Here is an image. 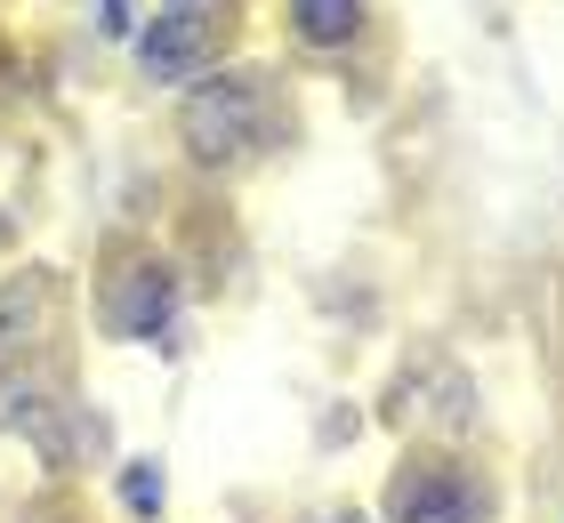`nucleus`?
I'll use <instances>...</instances> for the list:
<instances>
[{
    "label": "nucleus",
    "mask_w": 564,
    "mask_h": 523,
    "mask_svg": "<svg viewBox=\"0 0 564 523\" xmlns=\"http://www.w3.org/2000/svg\"><path fill=\"white\" fill-rule=\"evenodd\" d=\"M0 435H33L41 467H73V403L57 395V379L41 371H9L0 379Z\"/></svg>",
    "instance_id": "2"
},
{
    "label": "nucleus",
    "mask_w": 564,
    "mask_h": 523,
    "mask_svg": "<svg viewBox=\"0 0 564 523\" xmlns=\"http://www.w3.org/2000/svg\"><path fill=\"white\" fill-rule=\"evenodd\" d=\"M170 9H194V0H170Z\"/></svg>",
    "instance_id": "10"
},
{
    "label": "nucleus",
    "mask_w": 564,
    "mask_h": 523,
    "mask_svg": "<svg viewBox=\"0 0 564 523\" xmlns=\"http://www.w3.org/2000/svg\"><path fill=\"white\" fill-rule=\"evenodd\" d=\"M364 24V0H291V33L306 48H347Z\"/></svg>",
    "instance_id": "6"
},
{
    "label": "nucleus",
    "mask_w": 564,
    "mask_h": 523,
    "mask_svg": "<svg viewBox=\"0 0 564 523\" xmlns=\"http://www.w3.org/2000/svg\"><path fill=\"white\" fill-rule=\"evenodd\" d=\"M162 500H170V476H162V467H153V459H130V467H121V508H130V515H162Z\"/></svg>",
    "instance_id": "8"
},
{
    "label": "nucleus",
    "mask_w": 564,
    "mask_h": 523,
    "mask_svg": "<svg viewBox=\"0 0 564 523\" xmlns=\"http://www.w3.org/2000/svg\"><path fill=\"white\" fill-rule=\"evenodd\" d=\"M274 129H282V97H274L267 73H218V81H202L177 105V138L210 170L250 162L259 145H274Z\"/></svg>",
    "instance_id": "1"
},
{
    "label": "nucleus",
    "mask_w": 564,
    "mask_h": 523,
    "mask_svg": "<svg viewBox=\"0 0 564 523\" xmlns=\"http://www.w3.org/2000/svg\"><path fill=\"white\" fill-rule=\"evenodd\" d=\"M41 314H48V282H0V355H24L33 347V330H41Z\"/></svg>",
    "instance_id": "7"
},
{
    "label": "nucleus",
    "mask_w": 564,
    "mask_h": 523,
    "mask_svg": "<svg viewBox=\"0 0 564 523\" xmlns=\"http://www.w3.org/2000/svg\"><path fill=\"white\" fill-rule=\"evenodd\" d=\"M170 314H177V274L162 266V258H130L113 282H106V330L113 338H162L170 330Z\"/></svg>",
    "instance_id": "3"
},
{
    "label": "nucleus",
    "mask_w": 564,
    "mask_h": 523,
    "mask_svg": "<svg viewBox=\"0 0 564 523\" xmlns=\"http://www.w3.org/2000/svg\"><path fill=\"white\" fill-rule=\"evenodd\" d=\"M218 17H202V9H170V17H153V33L138 41V65H145V81H194L202 65H218Z\"/></svg>",
    "instance_id": "4"
},
{
    "label": "nucleus",
    "mask_w": 564,
    "mask_h": 523,
    "mask_svg": "<svg viewBox=\"0 0 564 523\" xmlns=\"http://www.w3.org/2000/svg\"><path fill=\"white\" fill-rule=\"evenodd\" d=\"M315 523H364V515H355V508H330V515H315Z\"/></svg>",
    "instance_id": "9"
},
{
    "label": "nucleus",
    "mask_w": 564,
    "mask_h": 523,
    "mask_svg": "<svg viewBox=\"0 0 564 523\" xmlns=\"http://www.w3.org/2000/svg\"><path fill=\"white\" fill-rule=\"evenodd\" d=\"M0 242H9V218H0Z\"/></svg>",
    "instance_id": "11"
},
{
    "label": "nucleus",
    "mask_w": 564,
    "mask_h": 523,
    "mask_svg": "<svg viewBox=\"0 0 564 523\" xmlns=\"http://www.w3.org/2000/svg\"><path fill=\"white\" fill-rule=\"evenodd\" d=\"M388 515L395 523H476L484 500L468 476H452V467H403L388 483Z\"/></svg>",
    "instance_id": "5"
}]
</instances>
